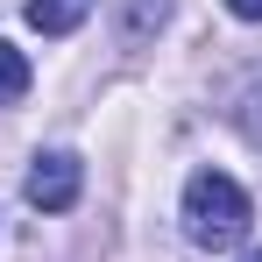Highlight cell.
Wrapping results in <instances>:
<instances>
[{"mask_svg":"<svg viewBox=\"0 0 262 262\" xmlns=\"http://www.w3.org/2000/svg\"><path fill=\"white\" fill-rule=\"evenodd\" d=\"M184 234L199 248H213V255L241 248V234H248V191L227 170H191V184H184Z\"/></svg>","mask_w":262,"mask_h":262,"instance_id":"cell-1","label":"cell"},{"mask_svg":"<svg viewBox=\"0 0 262 262\" xmlns=\"http://www.w3.org/2000/svg\"><path fill=\"white\" fill-rule=\"evenodd\" d=\"M78 191H85V163H78L71 149L36 156V170H29V206H36V213H71Z\"/></svg>","mask_w":262,"mask_h":262,"instance_id":"cell-2","label":"cell"},{"mask_svg":"<svg viewBox=\"0 0 262 262\" xmlns=\"http://www.w3.org/2000/svg\"><path fill=\"white\" fill-rule=\"evenodd\" d=\"M85 14H92V0H29V21H36L43 36H71Z\"/></svg>","mask_w":262,"mask_h":262,"instance_id":"cell-3","label":"cell"},{"mask_svg":"<svg viewBox=\"0 0 262 262\" xmlns=\"http://www.w3.org/2000/svg\"><path fill=\"white\" fill-rule=\"evenodd\" d=\"M163 21H170V0H121V36H128V43L156 36Z\"/></svg>","mask_w":262,"mask_h":262,"instance_id":"cell-4","label":"cell"},{"mask_svg":"<svg viewBox=\"0 0 262 262\" xmlns=\"http://www.w3.org/2000/svg\"><path fill=\"white\" fill-rule=\"evenodd\" d=\"M29 78H36V71H29V57H21L14 43H0V106H14V99L29 92Z\"/></svg>","mask_w":262,"mask_h":262,"instance_id":"cell-5","label":"cell"},{"mask_svg":"<svg viewBox=\"0 0 262 262\" xmlns=\"http://www.w3.org/2000/svg\"><path fill=\"white\" fill-rule=\"evenodd\" d=\"M241 128H248V142H255V149H262V92H255V99H248V106H241Z\"/></svg>","mask_w":262,"mask_h":262,"instance_id":"cell-6","label":"cell"},{"mask_svg":"<svg viewBox=\"0 0 262 262\" xmlns=\"http://www.w3.org/2000/svg\"><path fill=\"white\" fill-rule=\"evenodd\" d=\"M227 14H241V21H262V0H227Z\"/></svg>","mask_w":262,"mask_h":262,"instance_id":"cell-7","label":"cell"},{"mask_svg":"<svg viewBox=\"0 0 262 262\" xmlns=\"http://www.w3.org/2000/svg\"><path fill=\"white\" fill-rule=\"evenodd\" d=\"M241 262H262V255H241Z\"/></svg>","mask_w":262,"mask_h":262,"instance_id":"cell-8","label":"cell"}]
</instances>
